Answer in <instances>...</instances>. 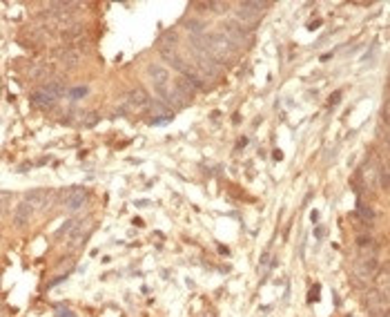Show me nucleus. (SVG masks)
<instances>
[{
    "instance_id": "nucleus-1",
    "label": "nucleus",
    "mask_w": 390,
    "mask_h": 317,
    "mask_svg": "<svg viewBox=\"0 0 390 317\" xmlns=\"http://www.w3.org/2000/svg\"><path fill=\"white\" fill-rule=\"evenodd\" d=\"M194 42H199L201 49L205 56L210 58H216V61L221 63H230L234 61V56H237V45H234L232 40H230L228 36H223V34H203V36H196L192 38Z\"/></svg>"
},
{
    "instance_id": "nucleus-2",
    "label": "nucleus",
    "mask_w": 390,
    "mask_h": 317,
    "mask_svg": "<svg viewBox=\"0 0 390 317\" xmlns=\"http://www.w3.org/2000/svg\"><path fill=\"white\" fill-rule=\"evenodd\" d=\"M268 9V5L265 2H243V5H239V18L241 20H250V23H256V20L261 18V11Z\"/></svg>"
},
{
    "instance_id": "nucleus-3",
    "label": "nucleus",
    "mask_w": 390,
    "mask_h": 317,
    "mask_svg": "<svg viewBox=\"0 0 390 317\" xmlns=\"http://www.w3.org/2000/svg\"><path fill=\"white\" fill-rule=\"evenodd\" d=\"M149 76H152V80L156 83V87L158 85H163V83H167V70L165 67H161V65H149Z\"/></svg>"
},
{
    "instance_id": "nucleus-4",
    "label": "nucleus",
    "mask_w": 390,
    "mask_h": 317,
    "mask_svg": "<svg viewBox=\"0 0 390 317\" xmlns=\"http://www.w3.org/2000/svg\"><path fill=\"white\" fill-rule=\"evenodd\" d=\"M83 201H85V192L83 190H74V195L70 197V208L76 210L80 203H83Z\"/></svg>"
},
{
    "instance_id": "nucleus-5",
    "label": "nucleus",
    "mask_w": 390,
    "mask_h": 317,
    "mask_svg": "<svg viewBox=\"0 0 390 317\" xmlns=\"http://www.w3.org/2000/svg\"><path fill=\"white\" fill-rule=\"evenodd\" d=\"M32 215V210H29V205L25 203L23 208H20V217H16V221H18V224H25V221H27V217Z\"/></svg>"
},
{
    "instance_id": "nucleus-6",
    "label": "nucleus",
    "mask_w": 390,
    "mask_h": 317,
    "mask_svg": "<svg viewBox=\"0 0 390 317\" xmlns=\"http://www.w3.org/2000/svg\"><path fill=\"white\" fill-rule=\"evenodd\" d=\"M359 215H361L366 221L375 219V212H370V208H366V205H361V203H359Z\"/></svg>"
},
{
    "instance_id": "nucleus-7",
    "label": "nucleus",
    "mask_w": 390,
    "mask_h": 317,
    "mask_svg": "<svg viewBox=\"0 0 390 317\" xmlns=\"http://www.w3.org/2000/svg\"><path fill=\"white\" fill-rule=\"evenodd\" d=\"M87 94V87H76V89H71L70 92V96L71 98H80V96H85Z\"/></svg>"
},
{
    "instance_id": "nucleus-8",
    "label": "nucleus",
    "mask_w": 390,
    "mask_h": 317,
    "mask_svg": "<svg viewBox=\"0 0 390 317\" xmlns=\"http://www.w3.org/2000/svg\"><path fill=\"white\" fill-rule=\"evenodd\" d=\"M56 317H74V313H71V311H65V308H58Z\"/></svg>"
},
{
    "instance_id": "nucleus-9",
    "label": "nucleus",
    "mask_w": 390,
    "mask_h": 317,
    "mask_svg": "<svg viewBox=\"0 0 390 317\" xmlns=\"http://www.w3.org/2000/svg\"><path fill=\"white\" fill-rule=\"evenodd\" d=\"M315 235H317V237H319V239H321V237H323V235H325V230H323V228H321V226H319V228H317V230H315Z\"/></svg>"
}]
</instances>
